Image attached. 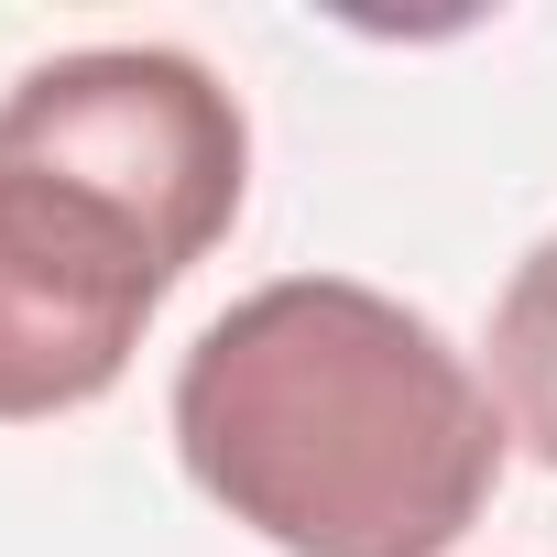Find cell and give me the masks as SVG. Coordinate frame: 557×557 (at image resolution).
Here are the masks:
<instances>
[{
  "label": "cell",
  "mask_w": 557,
  "mask_h": 557,
  "mask_svg": "<svg viewBox=\"0 0 557 557\" xmlns=\"http://www.w3.org/2000/svg\"><path fill=\"white\" fill-rule=\"evenodd\" d=\"M503 437L448 329L350 273L251 285L175 361L186 481L285 557H448L503 481Z\"/></svg>",
  "instance_id": "cell-1"
},
{
  "label": "cell",
  "mask_w": 557,
  "mask_h": 557,
  "mask_svg": "<svg viewBox=\"0 0 557 557\" xmlns=\"http://www.w3.org/2000/svg\"><path fill=\"white\" fill-rule=\"evenodd\" d=\"M0 164H34V175H66V186L110 197L164 251V273H197L240 219L251 132H240V99L197 55H175V45H77V55H45V66L12 77V99H0Z\"/></svg>",
  "instance_id": "cell-2"
},
{
  "label": "cell",
  "mask_w": 557,
  "mask_h": 557,
  "mask_svg": "<svg viewBox=\"0 0 557 557\" xmlns=\"http://www.w3.org/2000/svg\"><path fill=\"white\" fill-rule=\"evenodd\" d=\"M164 285V251L110 197L0 164V426L99 405L132 372Z\"/></svg>",
  "instance_id": "cell-3"
},
{
  "label": "cell",
  "mask_w": 557,
  "mask_h": 557,
  "mask_svg": "<svg viewBox=\"0 0 557 557\" xmlns=\"http://www.w3.org/2000/svg\"><path fill=\"white\" fill-rule=\"evenodd\" d=\"M492 394H503V426L557 470V230L513 262L492 307Z\"/></svg>",
  "instance_id": "cell-4"
}]
</instances>
